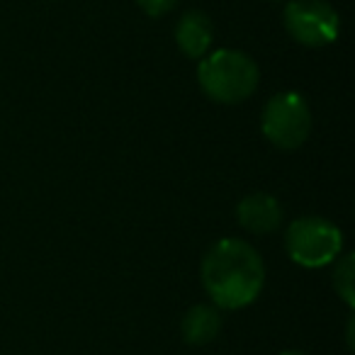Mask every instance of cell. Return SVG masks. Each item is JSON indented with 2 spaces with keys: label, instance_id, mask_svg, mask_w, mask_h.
<instances>
[{
  "label": "cell",
  "instance_id": "277c9868",
  "mask_svg": "<svg viewBox=\"0 0 355 355\" xmlns=\"http://www.w3.org/2000/svg\"><path fill=\"white\" fill-rule=\"evenodd\" d=\"M261 129L272 146L285 151L300 148L311 132L309 105L300 93H292V90L272 95L263 107Z\"/></svg>",
  "mask_w": 355,
  "mask_h": 355
},
{
  "label": "cell",
  "instance_id": "4fadbf2b",
  "mask_svg": "<svg viewBox=\"0 0 355 355\" xmlns=\"http://www.w3.org/2000/svg\"><path fill=\"white\" fill-rule=\"evenodd\" d=\"M272 3H280V0H272Z\"/></svg>",
  "mask_w": 355,
  "mask_h": 355
},
{
  "label": "cell",
  "instance_id": "ba28073f",
  "mask_svg": "<svg viewBox=\"0 0 355 355\" xmlns=\"http://www.w3.org/2000/svg\"><path fill=\"white\" fill-rule=\"evenodd\" d=\"M222 331V309L214 304H195L180 321V334L190 345L212 343Z\"/></svg>",
  "mask_w": 355,
  "mask_h": 355
},
{
  "label": "cell",
  "instance_id": "3957f363",
  "mask_svg": "<svg viewBox=\"0 0 355 355\" xmlns=\"http://www.w3.org/2000/svg\"><path fill=\"white\" fill-rule=\"evenodd\" d=\"M287 256L302 268H324L343 251V234L324 217H300L285 232Z\"/></svg>",
  "mask_w": 355,
  "mask_h": 355
},
{
  "label": "cell",
  "instance_id": "8fae6325",
  "mask_svg": "<svg viewBox=\"0 0 355 355\" xmlns=\"http://www.w3.org/2000/svg\"><path fill=\"white\" fill-rule=\"evenodd\" d=\"M348 345L353 348V319L348 321Z\"/></svg>",
  "mask_w": 355,
  "mask_h": 355
},
{
  "label": "cell",
  "instance_id": "7c38bea8",
  "mask_svg": "<svg viewBox=\"0 0 355 355\" xmlns=\"http://www.w3.org/2000/svg\"><path fill=\"white\" fill-rule=\"evenodd\" d=\"M280 355H306V353H300V350H285V353H280Z\"/></svg>",
  "mask_w": 355,
  "mask_h": 355
},
{
  "label": "cell",
  "instance_id": "8992f818",
  "mask_svg": "<svg viewBox=\"0 0 355 355\" xmlns=\"http://www.w3.org/2000/svg\"><path fill=\"white\" fill-rule=\"evenodd\" d=\"M236 219L251 234H272L282 224V207L272 195L253 193L236 205Z\"/></svg>",
  "mask_w": 355,
  "mask_h": 355
},
{
  "label": "cell",
  "instance_id": "52a82bcc",
  "mask_svg": "<svg viewBox=\"0 0 355 355\" xmlns=\"http://www.w3.org/2000/svg\"><path fill=\"white\" fill-rule=\"evenodd\" d=\"M175 42L178 49L183 51L188 59L200 61L202 56H207L209 46L214 42V25L209 20V15H205L200 10L185 12L175 25Z\"/></svg>",
  "mask_w": 355,
  "mask_h": 355
},
{
  "label": "cell",
  "instance_id": "30bf717a",
  "mask_svg": "<svg viewBox=\"0 0 355 355\" xmlns=\"http://www.w3.org/2000/svg\"><path fill=\"white\" fill-rule=\"evenodd\" d=\"M180 0H137V6L146 12L148 17H163L171 10H175V6Z\"/></svg>",
  "mask_w": 355,
  "mask_h": 355
},
{
  "label": "cell",
  "instance_id": "9c48e42d",
  "mask_svg": "<svg viewBox=\"0 0 355 355\" xmlns=\"http://www.w3.org/2000/svg\"><path fill=\"white\" fill-rule=\"evenodd\" d=\"M334 290H336V295L345 302V306L353 309L355 306V256L353 253H345V256L336 258Z\"/></svg>",
  "mask_w": 355,
  "mask_h": 355
},
{
  "label": "cell",
  "instance_id": "6da1fadb",
  "mask_svg": "<svg viewBox=\"0 0 355 355\" xmlns=\"http://www.w3.org/2000/svg\"><path fill=\"white\" fill-rule=\"evenodd\" d=\"M200 277L217 309H243L263 292L266 263L248 241L222 239L205 253Z\"/></svg>",
  "mask_w": 355,
  "mask_h": 355
},
{
  "label": "cell",
  "instance_id": "7a4b0ae2",
  "mask_svg": "<svg viewBox=\"0 0 355 355\" xmlns=\"http://www.w3.org/2000/svg\"><path fill=\"white\" fill-rule=\"evenodd\" d=\"M258 80V64L239 49H219L200 59L198 83L202 93L219 105H239L248 100L256 93Z\"/></svg>",
  "mask_w": 355,
  "mask_h": 355
},
{
  "label": "cell",
  "instance_id": "5b68a950",
  "mask_svg": "<svg viewBox=\"0 0 355 355\" xmlns=\"http://www.w3.org/2000/svg\"><path fill=\"white\" fill-rule=\"evenodd\" d=\"M282 22L287 35L309 49L334 44L340 35V17L326 0H287Z\"/></svg>",
  "mask_w": 355,
  "mask_h": 355
}]
</instances>
